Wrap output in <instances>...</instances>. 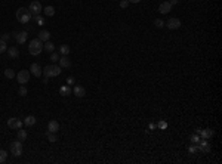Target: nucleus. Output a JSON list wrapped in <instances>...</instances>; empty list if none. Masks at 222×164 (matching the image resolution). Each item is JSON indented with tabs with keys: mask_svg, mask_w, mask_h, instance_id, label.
<instances>
[{
	"mask_svg": "<svg viewBox=\"0 0 222 164\" xmlns=\"http://www.w3.org/2000/svg\"><path fill=\"white\" fill-rule=\"evenodd\" d=\"M47 130L56 133V132L59 130V123H58L56 120H50L49 123H47Z\"/></svg>",
	"mask_w": 222,
	"mask_h": 164,
	"instance_id": "obj_17",
	"label": "nucleus"
},
{
	"mask_svg": "<svg viewBox=\"0 0 222 164\" xmlns=\"http://www.w3.org/2000/svg\"><path fill=\"white\" fill-rule=\"evenodd\" d=\"M22 124H24V121H21L19 118H15V117H12V118L8 120V126H9L11 129H15V130L22 129Z\"/></svg>",
	"mask_w": 222,
	"mask_h": 164,
	"instance_id": "obj_9",
	"label": "nucleus"
},
{
	"mask_svg": "<svg viewBox=\"0 0 222 164\" xmlns=\"http://www.w3.org/2000/svg\"><path fill=\"white\" fill-rule=\"evenodd\" d=\"M18 93H19V96H25V95H27V89H25L24 84H21V87H19V90H18Z\"/></svg>",
	"mask_w": 222,
	"mask_h": 164,
	"instance_id": "obj_35",
	"label": "nucleus"
},
{
	"mask_svg": "<svg viewBox=\"0 0 222 164\" xmlns=\"http://www.w3.org/2000/svg\"><path fill=\"white\" fill-rule=\"evenodd\" d=\"M37 39L46 43V42H49V39H50V33H49L47 30H42V31H39V34H37Z\"/></svg>",
	"mask_w": 222,
	"mask_h": 164,
	"instance_id": "obj_16",
	"label": "nucleus"
},
{
	"mask_svg": "<svg viewBox=\"0 0 222 164\" xmlns=\"http://www.w3.org/2000/svg\"><path fill=\"white\" fill-rule=\"evenodd\" d=\"M167 2H169L172 6H175V5H178V3H179V0H167Z\"/></svg>",
	"mask_w": 222,
	"mask_h": 164,
	"instance_id": "obj_39",
	"label": "nucleus"
},
{
	"mask_svg": "<svg viewBox=\"0 0 222 164\" xmlns=\"http://www.w3.org/2000/svg\"><path fill=\"white\" fill-rule=\"evenodd\" d=\"M30 73L33 74V76H36V77H40L42 74H43V71H42V67L39 65V64H31V67H30Z\"/></svg>",
	"mask_w": 222,
	"mask_h": 164,
	"instance_id": "obj_15",
	"label": "nucleus"
},
{
	"mask_svg": "<svg viewBox=\"0 0 222 164\" xmlns=\"http://www.w3.org/2000/svg\"><path fill=\"white\" fill-rule=\"evenodd\" d=\"M6 50H8V44H6V42L0 40V53H5Z\"/></svg>",
	"mask_w": 222,
	"mask_h": 164,
	"instance_id": "obj_31",
	"label": "nucleus"
},
{
	"mask_svg": "<svg viewBox=\"0 0 222 164\" xmlns=\"http://www.w3.org/2000/svg\"><path fill=\"white\" fill-rule=\"evenodd\" d=\"M43 50H46V52H49V53L55 52V44L52 43V42H46V43L43 44Z\"/></svg>",
	"mask_w": 222,
	"mask_h": 164,
	"instance_id": "obj_21",
	"label": "nucleus"
},
{
	"mask_svg": "<svg viewBox=\"0 0 222 164\" xmlns=\"http://www.w3.org/2000/svg\"><path fill=\"white\" fill-rule=\"evenodd\" d=\"M16 19L21 24H27V22H30V19H33V13L27 8H19L16 11Z\"/></svg>",
	"mask_w": 222,
	"mask_h": 164,
	"instance_id": "obj_2",
	"label": "nucleus"
},
{
	"mask_svg": "<svg viewBox=\"0 0 222 164\" xmlns=\"http://www.w3.org/2000/svg\"><path fill=\"white\" fill-rule=\"evenodd\" d=\"M27 136H28V135H27V132H25V130H21V129H18V135H16V139H19L21 142H24V141L27 139Z\"/></svg>",
	"mask_w": 222,
	"mask_h": 164,
	"instance_id": "obj_24",
	"label": "nucleus"
},
{
	"mask_svg": "<svg viewBox=\"0 0 222 164\" xmlns=\"http://www.w3.org/2000/svg\"><path fill=\"white\" fill-rule=\"evenodd\" d=\"M196 133L199 135L201 139H210L212 136L215 135V132L212 130V129H197Z\"/></svg>",
	"mask_w": 222,
	"mask_h": 164,
	"instance_id": "obj_7",
	"label": "nucleus"
},
{
	"mask_svg": "<svg viewBox=\"0 0 222 164\" xmlns=\"http://www.w3.org/2000/svg\"><path fill=\"white\" fill-rule=\"evenodd\" d=\"M28 11L31 12L33 15H40V12L43 11V8H42L40 2H37V0H33V2L30 3V6H28Z\"/></svg>",
	"mask_w": 222,
	"mask_h": 164,
	"instance_id": "obj_6",
	"label": "nucleus"
},
{
	"mask_svg": "<svg viewBox=\"0 0 222 164\" xmlns=\"http://www.w3.org/2000/svg\"><path fill=\"white\" fill-rule=\"evenodd\" d=\"M119 5H120V8H122V9H126V8L129 6V0H120V3H119Z\"/></svg>",
	"mask_w": 222,
	"mask_h": 164,
	"instance_id": "obj_37",
	"label": "nucleus"
},
{
	"mask_svg": "<svg viewBox=\"0 0 222 164\" xmlns=\"http://www.w3.org/2000/svg\"><path fill=\"white\" fill-rule=\"evenodd\" d=\"M33 19H34V22L37 24V25H44V18L42 16V15H33Z\"/></svg>",
	"mask_w": 222,
	"mask_h": 164,
	"instance_id": "obj_25",
	"label": "nucleus"
},
{
	"mask_svg": "<svg viewBox=\"0 0 222 164\" xmlns=\"http://www.w3.org/2000/svg\"><path fill=\"white\" fill-rule=\"evenodd\" d=\"M155 127H157V124H154V123H151V124H150V129H151V130L155 129Z\"/></svg>",
	"mask_w": 222,
	"mask_h": 164,
	"instance_id": "obj_40",
	"label": "nucleus"
},
{
	"mask_svg": "<svg viewBox=\"0 0 222 164\" xmlns=\"http://www.w3.org/2000/svg\"><path fill=\"white\" fill-rule=\"evenodd\" d=\"M73 95H74V96H77V98H83V96L86 95V89L83 87V86H78V84H76L74 89H73Z\"/></svg>",
	"mask_w": 222,
	"mask_h": 164,
	"instance_id": "obj_12",
	"label": "nucleus"
},
{
	"mask_svg": "<svg viewBox=\"0 0 222 164\" xmlns=\"http://www.w3.org/2000/svg\"><path fill=\"white\" fill-rule=\"evenodd\" d=\"M165 25L169 30H178L181 27V19L179 18H170V19H167V22H165Z\"/></svg>",
	"mask_w": 222,
	"mask_h": 164,
	"instance_id": "obj_8",
	"label": "nucleus"
},
{
	"mask_svg": "<svg viewBox=\"0 0 222 164\" xmlns=\"http://www.w3.org/2000/svg\"><path fill=\"white\" fill-rule=\"evenodd\" d=\"M197 146H199V151L201 152H210V143L207 142V139H200Z\"/></svg>",
	"mask_w": 222,
	"mask_h": 164,
	"instance_id": "obj_10",
	"label": "nucleus"
},
{
	"mask_svg": "<svg viewBox=\"0 0 222 164\" xmlns=\"http://www.w3.org/2000/svg\"><path fill=\"white\" fill-rule=\"evenodd\" d=\"M42 12H44L46 16H54V15H55V8H54V6H46V8H43Z\"/></svg>",
	"mask_w": 222,
	"mask_h": 164,
	"instance_id": "obj_22",
	"label": "nucleus"
},
{
	"mask_svg": "<svg viewBox=\"0 0 222 164\" xmlns=\"http://www.w3.org/2000/svg\"><path fill=\"white\" fill-rule=\"evenodd\" d=\"M154 27H157V28H163V27H165V21H163V19H154Z\"/></svg>",
	"mask_w": 222,
	"mask_h": 164,
	"instance_id": "obj_32",
	"label": "nucleus"
},
{
	"mask_svg": "<svg viewBox=\"0 0 222 164\" xmlns=\"http://www.w3.org/2000/svg\"><path fill=\"white\" fill-rule=\"evenodd\" d=\"M157 127H158V129H161V130H165V129L167 127V123H166V121H163V120H160L158 123H157Z\"/></svg>",
	"mask_w": 222,
	"mask_h": 164,
	"instance_id": "obj_34",
	"label": "nucleus"
},
{
	"mask_svg": "<svg viewBox=\"0 0 222 164\" xmlns=\"http://www.w3.org/2000/svg\"><path fill=\"white\" fill-rule=\"evenodd\" d=\"M58 62H59V67H61V68H70V67H71V59H70L67 55H62V56L59 58Z\"/></svg>",
	"mask_w": 222,
	"mask_h": 164,
	"instance_id": "obj_14",
	"label": "nucleus"
},
{
	"mask_svg": "<svg viewBox=\"0 0 222 164\" xmlns=\"http://www.w3.org/2000/svg\"><path fill=\"white\" fill-rule=\"evenodd\" d=\"M5 77L9 78V80H12L13 77H16V76H15V73H13L12 68H6V70H5Z\"/></svg>",
	"mask_w": 222,
	"mask_h": 164,
	"instance_id": "obj_27",
	"label": "nucleus"
},
{
	"mask_svg": "<svg viewBox=\"0 0 222 164\" xmlns=\"http://www.w3.org/2000/svg\"><path fill=\"white\" fill-rule=\"evenodd\" d=\"M172 11V5L169 3V2H161L160 3V6H158V12L160 13H163V15H166V13H169V12Z\"/></svg>",
	"mask_w": 222,
	"mask_h": 164,
	"instance_id": "obj_11",
	"label": "nucleus"
},
{
	"mask_svg": "<svg viewBox=\"0 0 222 164\" xmlns=\"http://www.w3.org/2000/svg\"><path fill=\"white\" fill-rule=\"evenodd\" d=\"M188 151H189V154H197V152H199V146H197V143H193V145H189V146H188Z\"/></svg>",
	"mask_w": 222,
	"mask_h": 164,
	"instance_id": "obj_30",
	"label": "nucleus"
},
{
	"mask_svg": "<svg viewBox=\"0 0 222 164\" xmlns=\"http://www.w3.org/2000/svg\"><path fill=\"white\" fill-rule=\"evenodd\" d=\"M6 158H8V152L5 149H0V164L6 163Z\"/></svg>",
	"mask_w": 222,
	"mask_h": 164,
	"instance_id": "obj_28",
	"label": "nucleus"
},
{
	"mask_svg": "<svg viewBox=\"0 0 222 164\" xmlns=\"http://www.w3.org/2000/svg\"><path fill=\"white\" fill-rule=\"evenodd\" d=\"M61 67L59 65H55V64H52V65H47L46 68L43 70V74L44 77H58L61 74Z\"/></svg>",
	"mask_w": 222,
	"mask_h": 164,
	"instance_id": "obj_3",
	"label": "nucleus"
},
{
	"mask_svg": "<svg viewBox=\"0 0 222 164\" xmlns=\"http://www.w3.org/2000/svg\"><path fill=\"white\" fill-rule=\"evenodd\" d=\"M24 124L27 126V127H31L36 124V117L34 115H27L25 118H24Z\"/></svg>",
	"mask_w": 222,
	"mask_h": 164,
	"instance_id": "obj_20",
	"label": "nucleus"
},
{
	"mask_svg": "<svg viewBox=\"0 0 222 164\" xmlns=\"http://www.w3.org/2000/svg\"><path fill=\"white\" fill-rule=\"evenodd\" d=\"M28 52L33 55V56H37L43 52V42L39 40V39H33L30 42V46H28Z\"/></svg>",
	"mask_w": 222,
	"mask_h": 164,
	"instance_id": "obj_1",
	"label": "nucleus"
},
{
	"mask_svg": "<svg viewBox=\"0 0 222 164\" xmlns=\"http://www.w3.org/2000/svg\"><path fill=\"white\" fill-rule=\"evenodd\" d=\"M6 52H8V55H9L11 58H13V59L19 56V50H18V47H15V46H12V47H8V50H6Z\"/></svg>",
	"mask_w": 222,
	"mask_h": 164,
	"instance_id": "obj_18",
	"label": "nucleus"
},
{
	"mask_svg": "<svg viewBox=\"0 0 222 164\" xmlns=\"http://www.w3.org/2000/svg\"><path fill=\"white\" fill-rule=\"evenodd\" d=\"M139 2H142V0H129V3H139Z\"/></svg>",
	"mask_w": 222,
	"mask_h": 164,
	"instance_id": "obj_41",
	"label": "nucleus"
},
{
	"mask_svg": "<svg viewBox=\"0 0 222 164\" xmlns=\"http://www.w3.org/2000/svg\"><path fill=\"white\" fill-rule=\"evenodd\" d=\"M200 139H201V138H200L197 133H194V135H191V136H189V142H191V143H199Z\"/></svg>",
	"mask_w": 222,
	"mask_h": 164,
	"instance_id": "obj_29",
	"label": "nucleus"
},
{
	"mask_svg": "<svg viewBox=\"0 0 222 164\" xmlns=\"http://www.w3.org/2000/svg\"><path fill=\"white\" fill-rule=\"evenodd\" d=\"M13 37H15V40H16V43L18 44H24L25 42H27V33H25V31L13 33Z\"/></svg>",
	"mask_w": 222,
	"mask_h": 164,
	"instance_id": "obj_13",
	"label": "nucleus"
},
{
	"mask_svg": "<svg viewBox=\"0 0 222 164\" xmlns=\"http://www.w3.org/2000/svg\"><path fill=\"white\" fill-rule=\"evenodd\" d=\"M70 52H71V49H70L68 44H62V46H59V53L61 55H68Z\"/></svg>",
	"mask_w": 222,
	"mask_h": 164,
	"instance_id": "obj_26",
	"label": "nucleus"
},
{
	"mask_svg": "<svg viewBox=\"0 0 222 164\" xmlns=\"http://www.w3.org/2000/svg\"><path fill=\"white\" fill-rule=\"evenodd\" d=\"M59 95H62V96H68V95H71V86H68V84L61 86V87H59Z\"/></svg>",
	"mask_w": 222,
	"mask_h": 164,
	"instance_id": "obj_19",
	"label": "nucleus"
},
{
	"mask_svg": "<svg viewBox=\"0 0 222 164\" xmlns=\"http://www.w3.org/2000/svg\"><path fill=\"white\" fill-rule=\"evenodd\" d=\"M46 138H47V141L49 142H52V143H55L56 142V139H58V136H56V133H54V132H46Z\"/></svg>",
	"mask_w": 222,
	"mask_h": 164,
	"instance_id": "obj_23",
	"label": "nucleus"
},
{
	"mask_svg": "<svg viewBox=\"0 0 222 164\" xmlns=\"http://www.w3.org/2000/svg\"><path fill=\"white\" fill-rule=\"evenodd\" d=\"M50 61H52V62H58V61H59V53L52 52V53H50Z\"/></svg>",
	"mask_w": 222,
	"mask_h": 164,
	"instance_id": "obj_33",
	"label": "nucleus"
},
{
	"mask_svg": "<svg viewBox=\"0 0 222 164\" xmlns=\"http://www.w3.org/2000/svg\"><path fill=\"white\" fill-rule=\"evenodd\" d=\"M74 83H76V78H74V77H67V84H68V86H73V84H74Z\"/></svg>",
	"mask_w": 222,
	"mask_h": 164,
	"instance_id": "obj_36",
	"label": "nucleus"
},
{
	"mask_svg": "<svg viewBox=\"0 0 222 164\" xmlns=\"http://www.w3.org/2000/svg\"><path fill=\"white\" fill-rule=\"evenodd\" d=\"M9 39H11V34H8V33H5V34H2V37H0V40H3V42H9Z\"/></svg>",
	"mask_w": 222,
	"mask_h": 164,
	"instance_id": "obj_38",
	"label": "nucleus"
},
{
	"mask_svg": "<svg viewBox=\"0 0 222 164\" xmlns=\"http://www.w3.org/2000/svg\"><path fill=\"white\" fill-rule=\"evenodd\" d=\"M16 80H18L19 84H25V83H28V80H30V71H27V70H21V71L16 74Z\"/></svg>",
	"mask_w": 222,
	"mask_h": 164,
	"instance_id": "obj_5",
	"label": "nucleus"
},
{
	"mask_svg": "<svg viewBox=\"0 0 222 164\" xmlns=\"http://www.w3.org/2000/svg\"><path fill=\"white\" fill-rule=\"evenodd\" d=\"M22 142L19 141V139H16V141H13V142H11V152L12 155H15V157H19V155H22Z\"/></svg>",
	"mask_w": 222,
	"mask_h": 164,
	"instance_id": "obj_4",
	"label": "nucleus"
}]
</instances>
